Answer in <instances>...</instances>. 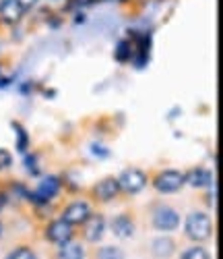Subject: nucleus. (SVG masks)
Instances as JSON below:
<instances>
[{
	"label": "nucleus",
	"instance_id": "nucleus-1",
	"mask_svg": "<svg viewBox=\"0 0 223 259\" xmlns=\"http://www.w3.org/2000/svg\"><path fill=\"white\" fill-rule=\"evenodd\" d=\"M184 230H186L188 239H192V241H196V243L211 239V234H213L211 215L205 213V211H192V213H188L186 224H184Z\"/></svg>",
	"mask_w": 223,
	"mask_h": 259
},
{
	"label": "nucleus",
	"instance_id": "nucleus-2",
	"mask_svg": "<svg viewBox=\"0 0 223 259\" xmlns=\"http://www.w3.org/2000/svg\"><path fill=\"white\" fill-rule=\"evenodd\" d=\"M149 179L143 170L139 168H126L122 175L118 177V185H120V191L128 193V195H137V193H141L145 187H147Z\"/></svg>",
	"mask_w": 223,
	"mask_h": 259
},
{
	"label": "nucleus",
	"instance_id": "nucleus-3",
	"mask_svg": "<svg viewBox=\"0 0 223 259\" xmlns=\"http://www.w3.org/2000/svg\"><path fill=\"white\" fill-rule=\"evenodd\" d=\"M184 185H186L184 183V172H180V170H163L153 179L155 191L163 193V195H170V193L180 191Z\"/></svg>",
	"mask_w": 223,
	"mask_h": 259
},
{
	"label": "nucleus",
	"instance_id": "nucleus-4",
	"mask_svg": "<svg viewBox=\"0 0 223 259\" xmlns=\"http://www.w3.org/2000/svg\"><path fill=\"white\" fill-rule=\"evenodd\" d=\"M60 189H62L60 177L50 175V177H46V179H41V183L37 185V189L29 195V199H31L33 203H50V201L58 195V193H60Z\"/></svg>",
	"mask_w": 223,
	"mask_h": 259
},
{
	"label": "nucleus",
	"instance_id": "nucleus-5",
	"mask_svg": "<svg viewBox=\"0 0 223 259\" xmlns=\"http://www.w3.org/2000/svg\"><path fill=\"white\" fill-rule=\"evenodd\" d=\"M91 213H93L91 203L85 201V199H77V201L69 203V205L62 209V220H66L71 226H83L85 220H87Z\"/></svg>",
	"mask_w": 223,
	"mask_h": 259
},
{
	"label": "nucleus",
	"instance_id": "nucleus-6",
	"mask_svg": "<svg viewBox=\"0 0 223 259\" xmlns=\"http://www.w3.org/2000/svg\"><path fill=\"white\" fill-rule=\"evenodd\" d=\"M153 226L161 230V232H170L180 226V213L170 205H159L153 211Z\"/></svg>",
	"mask_w": 223,
	"mask_h": 259
},
{
	"label": "nucleus",
	"instance_id": "nucleus-7",
	"mask_svg": "<svg viewBox=\"0 0 223 259\" xmlns=\"http://www.w3.org/2000/svg\"><path fill=\"white\" fill-rule=\"evenodd\" d=\"M73 234H75V226H71L69 222L62 220V218L50 222L48 228H46V239L52 241V243H56V245H62L66 241H71Z\"/></svg>",
	"mask_w": 223,
	"mask_h": 259
},
{
	"label": "nucleus",
	"instance_id": "nucleus-8",
	"mask_svg": "<svg viewBox=\"0 0 223 259\" xmlns=\"http://www.w3.org/2000/svg\"><path fill=\"white\" fill-rule=\"evenodd\" d=\"M105 234V218L101 213H91L83 224V236L89 243H99Z\"/></svg>",
	"mask_w": 223,
	"mask_h": 259
},
{
	"label": "nucleus",
	"instance_id": "nucleus-9",
	"mask_svg": "<svg viewBox=\"0 0 223 259\" xmlns=\"http://www.w3.org/2000/svg\"><path fill=\"white\" fill-rule=\"evenodd\" d=\"M23 15H25V11L19 0H0V23L15 25L23 19Z\"/></svg>",
	"mask_w": 223,
	"mask_h": 259
},
{
	"label": "nucleus",
	"instance_id": "nucleus-10",
	"mask_svg": "<svg viewBox=\"0 0 223 259\" xmlns=\"http://www.w3.org/2000/svg\"><path fill=\"white\" fill-rule=\"evenodd\" d=\"M118 193H120V185H118V179H114V177H107V179L99 181V183L93 187L95 199H97V201H103V203L116 199Z\"/></svg>",
	"mask_w": 223,
	"mask_h": 259
},
{
	"label": "nucleus",
	"instance_id": "nucleus-11",
	"mask_svg": "<svg viewBox=\"0 0 223 259\" xmlns=\"http://www.w3.org/2000/svg\"><path fill=\"white\" fill-rule=\"evenodd\" d=\"M184 183L190 185L192 189H207L215 181H213L211 170H207V168H192L190 172H184Z\"/></svg>",
	"mask_w": 223,
	"mask_h": 259
},
{
	"label": "nucleus",
	"instance_id": "nucleus-12",
	"mask_svg": "<svg viewBox=\"0 0 223 259\" xmlns=\"http://www.w3.org/2000/svg\"><path fill=\"white\" fill-rule=\"evenodd\" d=\"M109 226H112V232H114L118 239H130V236L135 234V222H132V218L126 213L116 215Z\"/></svg>",
	"mask_w": 223,
	"mask_h": 259
},
{
	"label": "nucleus",
	"instance_id": "nucleus-13",
	"mask_svg": "<svg viewBox=\"0 0 223 259\" xmlns=\"http://www.w3.org/2000/svg\"><path fill=\"white\" fill-rule=\"evenodd\" d=\"M58 259H85V249L71 239V241H66V243L60 245Z\"/></svg>",
	"mask_w": 223,
	"mask_h": 259
},
{
	"label": "nucleus",
	"instance_id": "nucleus-14",
	"mask_svg": "<svg viewBox=\"0 0 223 259\" xmlns=\"http://www.w3.org/2000/svg\"><path fill=\"white\" fill-rule=\"evenodd\" d=\"M151 249H153V255L155 257H170L176 251V243L170 239V236H161V239H155L153 241Z\"/></svg>",
	"mask_w": 223,
	"mask_h": 259
},
{
	"label": "nucleus",
	"instance_id": "nucleus-15",
	"mask_svg": "<svg viewBox=\"0 0 223 259\" xmlns=\"http://www.w3.org/2000/svg\"><path fill=\"white\" fill-rule=\"evenodd\" d=\"M114 56L118 62H130L132 60V44H130V39H120L118 41V46L114 50Z\"/></svg>",
	"mask_w": 223,
	"mask_h": 259
},
{
	"label": "nucleus",
	"instance_id": "nucleus-16",
	"mask_svg": "<svg viewBox=\"0 0 223 259\" xmlns=\"http://www.w3.org/2000/svg\"><path fill=\"white\" fill-rule=\"evenodd\" d=\"M13 128L17 131V149L21 154H25L27 145H29V135H27V131L23 128V124H21V122H13Z\"/></svg>",
	"mask_w": 223,
	"mask_h": 259
},
{
	"label": "nucleus",
	"instance_id": "nucleus-17",
	"mask_svg": "<svg viewBox=\"0 0 223 259\" xmlns=\"http://www.w3.org/2000/svg\"><path fill=\"white\" fill-rule=\"evenodd\" d=\"M180 259H211V253L205 247H188L186 251H182Z\"/></svg>",
	"mask_w": 223,
	"mask_h": 259
},
{
	"label": "nucleus",
	"instance_id": "nucleus-18",
	"mask_svg": "<svg viewBox=\"0 0 223 259\" xmlns=\"http://www.w3.org/2000/svg\"><path fill=\"white\" fill-rule=\"evenodd\" d=\"M97 259H124V253L118 247H103L97 251Z\"/></svg>",
	"mask_w": 223,
	"mask_h": 259
},
{
	"label": "nucleus",
	"instance_id": "nucleus-19",
	"mask_svg": "<svg viewBox=\"0 0 223 259\" xmlns=\"http://www.w3.org/2000/svg\"><path fill=\"white\" fill-rule=\"evenodd\" d=\"M7 259H37V257H35L33 249H29V247H19V249L11 251V253L7 255Z\"/></svg>",
	"mask_w": 223,
	"mask_h": 259
},
{
	"label": "nucleus",
	"instance_id": "nucleus-20",
	"mask_svg": "<svg viewBox=\"0 0 223 259\" xmlns=\"http://www.w3.org/2000/svg\"><path fill=\"white\" fill-rule=\"evenodd\" d=\"M11 162H13V156L7 152V149H0V172L7 170L11 166Z\"/></svg>",
	"mask_w": 223,
	"mask_h": 259
},
{
	"label": "nucleus",
	"instance_id": "nucleus-21",
	"mask_svg": "<svg viewBox=\"0 0 223 259\" xmlns=\"http://www.w3.org/2000/svg\"><path fill=\"white\" fill-rule=\"evenodd\" d=\"M19 3H21V7H23V11L27 13L31 7H35V5H37V0H19Z\"/></svg>",
	"mask_w": 223,
	"mask_h": 259
},
{
	"label": "nucleus",
	"instance_id": "nucleus-22",
	"mask_svg": "<svg viewBox=\"0 0 223 259\" xmlns=\"http://www.w3.org/2000/svg\"><path fill=\"white\" fill-rule=\"evenodd\" d=\"M7 199H9V197H7V193H5V191H0V209L7 205Z\"/></svg>",
	"mask_w": 223,
	"mask_h": 259
},
{
	"label": "nucleus",
	"instance_id": "nucleus-23",
	"mask_svg": "<svg viewBox=\"0 0 223 259\" xmlns=\"http://www.w3.org/2000/svg\"><path fill=\"white\" fill-rule=\"evenodd\" d=\"M0 234H3V224H0Z\"/></svg>",
	"mask_w": 223,
	"mask_h": 259
}]
</instances>
